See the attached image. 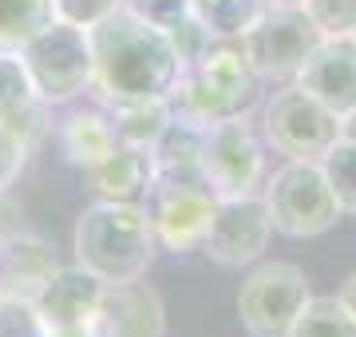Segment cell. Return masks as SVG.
I'll return each instance as SVG.
<instances>
[{"label": "cell", "instance_id": "obj_1", "mask_svg": "<svg viewBox=\"0 0 356 337\" xmlns=\"http://www.w3.org/2000/svg\"><path fill=\"white\" fill-rule=\"evenodd\" d=\"M91 52H95L91 91L103 107L135 104V100H170L186 68L175 40L143 24L127 8H115L103 24L91 28Z\"/></svg>", "mask_w": 356, "mask_h": 337}, {"label": "cell", "instance_id": "obj_2", "mask_svg": "<svg viewBox=\"0 0 356 337\" xmlns=\"http://www.w3.org/2000/svg\"><path fill=\"white\" fill-rule=\"evenodd\" d=\"M76 266L95 274L99 282H135L154 266V230L143 203H111L99 198L79 210L72 230Z\"/></svg>", "mask_w": 356, "mask_h": 337}, {"label": "cell", "instance_id": "obj_3", "mask_svg": "<svg viewBox=\"0 0 356 337\" xmlns=\"http://www.w3.org/2000/svg\"><path fill=\"white\" fill-rule=\"evenodd\" d=\"M261 84L266 79L254 72L238 40H214L198 60L182 68V76L170 91V107H175V116L191 119L198 127H210L222 119L250 116L254 104L261 100Z\"/></svg>", "mask_w": 356, "mask_h": 337}, {"label": "cell", "instance_id": "obj_4", "mask_svg": "<svg viewBox=\"0 0 356 337\" xmlns=\"http://www.w3.org/2000/svg\"><path fill=\"white\" fill-rule=\"evenodd\" d=\"M218 195L202 167L191 171H154L151 187L143 195V210L151 219L159 250L170 254H194L202 250L210 219H214Z\"/></svg>", "mask_w": 356, "mask_h": 337}, {"label": "cell", "instance_id": "obj_5", "mask_svg": "<svg viewBox=\"0 0 356 337\" xmlns=\"http://www.w3.org/2000/svg\"><path fill=\"white\" fill-rule=\"evenodd\" d=\"M20 60L28 68V79L36 88V100L48 107L72 104L83 91H91L95 79V52L91 32L64 20H51L20 48Z\"/></svg>", "mask_w": 356, "mask_h": 337}, {"label": "cell", "instance_id": "obj_6", "mask_svg": "<svg viewBox=\"0 0 356 337\" xmlns=\"http://www.w3.org/2000/svg\"><path fill=\"white\" fill-rule=\"evenodd\" d=\"M273 230L285 238H321L341 222V203L332 195L321 163L285 159L261 187Z\"/></svg>", "mask_w": 356, "mask_h": 337}, {"label": "cell", "instance_id": "obj_7", "mask_svg": "<svg viewBox=\"0 0 356 337\" xmlns=\"http://www.w3.org/2000/svg\"><path fill=\"white\" fill-rule=\"evenodd\" d=\"M261 135L285 159L321 163L325 151L341 139V116L329 111L301 84H281L261 107Z\"/></svg>", "mask_w": 356, "mask_h": 337}, {"label": "cell", "instance_id": "obj_8", "mask_svg": "<svg viewBox=\"0 0 356 337\" xmlns=\"http://www.w3.org/2000/svg\"><path fill=\"white\" fill-rule=\"evenodd\" d=\"M309 298H313V285L301 266L254 262V270L238 285V322L250 337H289Z\"/></svg>", "mask_w": 356, "mask_h": 337}, {"label": "cell", "instance_id": "obj_9", "mask_svg": "<svg viewBox=\"0 0 356 337\" xmlns=\"http://www.w3.org/2000/svg\"><path fill=\"white\" fill-rule=\"evenodd\" d=\"M202 175L210 179L218 198L261 195L269 179L266 135H257L250 116H234L210 123L202 135Z\"/></svg>", "mask_w": 356, "mask_h": 337}, {"label": "cell", "instance_id": "obj_10", "mask_svg": "<svg viewBox=\"0 0 356 337\" xmlns=\"http://www.w3.org/2000/svg\"><path fill=\"white\" fill-rule=\"evenodd\" d=\"M321 40L325 36H321V28L309 20L305 8L269 4L266 13H261V20H257L238 44H242V52L250 56L254 72L266 79V84H293Z\"/></svg>", "mask_w": 356, "mask_h": 337}, {"label": "cell", "instance_id": "obj_11", "mask_svg": "<svg viewBox=\"0 0 356 337\" xmlns=\"http://www.w3.org/2000/svg\"><path fill=\"white\" fill-rule=\"evenodd\" d=\"M273 238V219H269L261 195H242V198H218L210 230H206L202 254L218 266L242 270L261 262Z\"/></svg>", "mask_w": 356, "mask_h": 337}, {"label": "cell", "instance_id": "obj_12", "mask_svg": "<svg viewBox=\"0 0 356 337\" xmlns=\"http://www.w3.org/2000/svg\"><path fill=\"white\" fill-rule=\"evenodd\" d=\"M88 337H166V306L151 282H111L91 313Z\"/></svg>", "mask_w": 356, "mask_h": 337}, {"label": "cell", "instance_id": "obj_13", "mask_svg": "<svg viewBox=\"0 0 356 337\" xmlns=\"http://www.w3.org/2000/svg\"><path fill=\"white\" fill-rule=\"evenodd\" d=\"M103 285L95 274H88L83 266H60L51 274L44 290L32 301V313H36L44 337L51 334H88L91 313L103 298Z\"/></svg>", "mask_w": 356, "mask_h": 337}, {"label": "cell", "instance_id": "obj_14", "mask_svg": "<svg viewBox=\"0 0 356 337\" xmlns=\"http://www.w3.org/2000/svg\"><path fill=\"white\" fill-rule=\"evenodd\" d=\"M293 84H301L309 95H317L329 111H337L344 119L356 107V44H353V36L321 40Z\"/></svg>", "mask_w": 356, "mask_h": 337}, {"label": "cell", "instance_id": "obj_15", "mask_svg": "<svg viewBox=\"0 0 356 337\" xmlns=\"http://www.w3.org/2000/svg\"><path fill=\"white\" fill-rule=\"evenodd\" d=\"M56 270H60V258L40 234L13 230L8 238H0V301L32 306Z\"/></svg>", "mask_w": 356, "mask_h": 337}, {"label": "cell", "instance_id": "obj_16", "mask_svg": "<svg viewBox=\"0 0 356 337\" xmlns=\"http://www.w3.org/2000/svg\"><path fill=\"white\" fill-rule=\"evenodd\" d=\"M83 179H88V187L99 198H111V203H143V195H147V187L154 179L151 147L115 143L99 163H91L83 171Z\"/></svg>", "mask_w": 356, "mask_h": 337}, {"label": "cell", "instance_id": "obj_17", "mask_svg": "<svg viewBox=\"0 0 356 337\" xmlns=\"http://www.w3.org/2000/svg\"><path fill=\"white\" fill-rule=\"evenodd\" d=\"M119 135L111 127V116L103 107H91V111H72V116L60 123V147L72 167L88 171L91 163H99L107 151H111Z\"/></svg>", "mask_w": 356, "mask_h": 337}, {"label": "cell", "instance_id": "obj_18", "mask_svg": "<svg viewBox=\"0 0 356 337\" xmlns=\"http://www.w3.org/2000/svg\"><path fill=\"white\" fill-rule=\"evenodd\" d=\"M103 111L111 116V127L119 135V143H135V147H151L163 135L166 123L175 119L170 100H135V104H111Z\"/></svg>", "mask_w": 356, "mask_h": 337}, {"label": "cell", "instance_id": "obj_19", "mask_svg": "<svg viewBox=\"0 0 356 337\" xmlns=\"http://www.w3.org/2000/svg\"><path fill=\"white\" fill-rule=\"evenodd\" d=\"M266 8V0H191V16L214 40H242Z\"/></svg>", "mask_w": 356, "mask_h": 337}, {"label": "cell", "instance_id": "obj_20", "mask_svg": "<svg viewBox=\"0 0 356 337\" xmlns=\"http://www.w3.org/2000/svg\"><path fill=\"white\" fill-rule=\"evenodd\" d=\"M202 135H206V127H198V123H191V119L175 116L163 127V135L151 143L154 171H191V167H202Z\"/></svg>", "mask_w": 356, "mask_h": 337}, {"label": "cell", "instance_id": "obj_21", "mask_svg": "<svg viewBox=\"0 0 356 337\" xmlns=\"http://www.w3.org/2000/svg\"><path fill=\"white\" fill-rule=\"evenodd\" d=\"M51 20H56L51 0H0V52H20Z\"/></svg>", "mask_w": 356, "mask_h": 337}, {"label": "cell", "instance_id": "obj_22", "mask_svg": "<svg viewBox=\"0 0 356 337\" xmlns=\"http://www.w3.org/2000/svg\"><path fill=\"white\" fill-rule=\"evenodd\" d=\"M289 337H356V318L337 294H329V298L313 294L305 301V310L297 313Z\"/></svg>", "mask_w": 356, "mask_h": 337}, {"label": "cell", "instance_id": "obj_23", "mask_svg": "<svg viewBox=\"0 0 356 337\" xmlns=\"http://www.w3.org/2000/svg\"><path fill=\"white\" fill-rule=\"evenodd\" d=\"M36 100V88L28 79V68L20 60V52H0V123L13 127L16 119L32 111Z\"/></svg>", "mask_w": 356, "mask_h": 337}, {"label": "cell", "instance_id": "obj_24", "mask_svg": "<svg viewBox=\"0 0 356 337\" xmlns=\"http://www.w3.org/2000/svg\"><path fill=\"white\" fill-rule=\"evenodd\" d=\"M321 171H325L332 195L341 203V214H356V143L341 135V139L325 151Z\"/></svg>", "mask_w": 356, "mask_h": 337}, {"label": "cell", "instance_id": "obj_25", "mask_svg": "<svg viewBox=\"0 0 356 337\" xmlns=\"http://www.w3.org/2000/svg\"><path fill=\"white\" fill-rule=\"evenodd\" d=\"M309 20L321 28V36H353L356 32V0H305L301 4Z\"/></svg>", "mask_w": 356, "mask_h": 337}, {"label": "cell", "instance_id": "obj_26", "mask_svg": "<svg viewBox=\"0 0 356 337\" xmlns=\"http://www.w3.org/2000/svg\"><path fill=\"white\" fill-rule=\"evenodd\" d=\"M131 16H139L143 24L159 28V32H175L182 20H191V0H123Z\"/></svg>", "mask_w": 356, "mask_h": 337}, {"label": "cell", "instance_id": "obj_27", "mask_svg": "<svg viewBox=\"0 0 356 337\" xmlns=\"http://www.w3.org/2000/svg\"><path fill=\"white\" fill-rule=\"evenodd\" d=\"M51 8H56V20L91 32V28L103 24L115 8H123V0H51Z\"/></svg>", "mask_w": 356, "mask_h": 337}, {"label": "cell", "instance_id": "obj_28", "mask_svg": "<svg viewBox=\"0 0 356 337\" xmlns=\"http://www.w3.org/2000/svg\"><path fill=\"white\" fill-rule=\"evenodd\" d=\"M28 151H32V147H28L13 127L0 123V191H13V182L24 175Z\"/></svg>", "mask_w": 356, "mask_h": 337}, {"label": "cell", "instance_id": "obj_29", "mask_svg": "<svg viewBox=\"0 0 356 337\" xmlns=\"http://www.w3.org/2000/svg\"><path fill=\"white\" fill-rule=\"evenodd\" d=\"M0 337H44L32 306L20 301H0Z\"/></svg>", "mask_w": 356, "mask_h": 337}, {"label": "cell", "instance_id": "obj_30", "mask_svg": "<svg viewBox=\"0 0 356 337\" xmlns=\"http://www.w3.org/2000/svg\"><path fill=\"white\" fill-rule=\"evenodd\" d=\"M13 230H20V203L8 191H0V238H8Z\"/></svg>", "mask_w": 356, "mask_h": 337}, {"label": "cell", "instance_id": "obj_31", "mask_svg": "<svg viewBox=\"0 0 356 337\" xmlns=\"http://www.w3.org/2000/svg\"><path fill=\"white\" fill-rule=\"evenodd\" d=\"M337 298H341L344 306H348V313L356 318V274H348V278H344V285L337 290Z\"/></svg>", "mask_w": 356, "mask_h": 337}, {"label": "cell", "instance_id": "obj_32", "mask_svg": "<svg viewBox=\"0 0 356 337\" xmlns=\"http://www.w3.org/2000/svg\"><path fill=\"white\" fill-rule=\"evenodd\" d=\"M341 135H344V139H353V143H356V107L341 119Z\"/></svg>", "mask_w": 356, "mask_h": 337}, {"label": "cell", "instance_id": "obj_33", "mask_svg": "<svg viewBox=\"0 0 356 337\" xmlns=\"http://www.w3.org/2000/svg\"><path fill=\"white\" fill-rule=\"evenodd\" d=\"M266 4H281V8H301L305 0H266Z\"/></svg>", "mask_w": 356, "mask_h": 337}, {"label": "cell", "instance_id": "obj_34", "mask_svg": "<svg viewBox=\"0 0 356 337\" xmlns=\"http://www.w3.org/2000/svg\"><path fill=\"white\" fill-rule=\"evenodd\" d=\"M353 44H356V32H353Z\"/></svg>", "mask_w": 356, "mask_h": 337}]
</instances>
